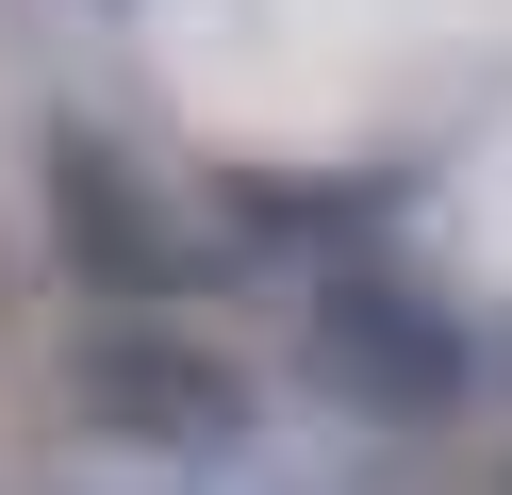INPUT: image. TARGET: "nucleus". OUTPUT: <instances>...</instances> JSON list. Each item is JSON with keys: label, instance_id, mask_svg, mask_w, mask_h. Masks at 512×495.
I'll return each instance as SVG.
<instances>
[{"label": "nucleus", "instance_id": "7ed1b4c3", "mask_svg": "<svg viewBox=\"0 0 512 495\" xmlns=\"http://www.w3.org/2000/svg\"><path fill=\"white\" fill-rule=\"evenodd\" d=\"M100 413L116 429H232V363L215 347H149V330H100Z\"/></svg>", "mask_w": 512, "mask_h": 495}, {"label": "nucleus", "instance_id": "f03ea898", "mask_svg": "<svg viewBox=\"0 0 512 495\" xmlns=\"http://www.w3.org/2000/svg\"><path fill=\"white\" fill-rule=\"evenodd\" d=\"M50 215L83 231V281H100V297H166V281H199V248H182V231L116 182V149H83V132L50 149Z\"/></svg>", "mask_w": 512, "mask_h": 495}, {"label": "nucleus", "instance_id": "f257e3e1", "mask_svg": "<svg viewBox=\"0 0 512 495\" xmlns=\"http://www.w3.org/2000/svg\"><path fill=\"white\" fill-rule=\"evenodd\" d=\"M314 363H331L364 413H446V396H463V330L413 281H380V264H331V281H314Z\"/></svg>", "mask_w": 512, "mask_h": 495}]
</instances>
